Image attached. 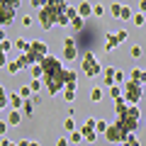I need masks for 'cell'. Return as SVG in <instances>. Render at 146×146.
<instances>
[{"mask_svg":"<svg viewBox=\"0 0 146 146\" xmlns=\"http://www.w3.org/2000/svg\"><path fill=\"white\" fill-rule=\"evenodd\" d=\"M42 68H44V76H42L44 90L49 95H58V90L66 88V66L56 56H46L42 61Z\"/></svg>","mask_w":146,"mask_h":146,"instance_id":"6da1fadb","label":"cell"},{"mask_svg":"<svg viewBox=\"0 0 146 146\" xmlns=\"http://www.w3.org/2000/svg\"><path fill=\"white\" fill-rule=\"evenodd\" d=\"M68 10V3H58V0H51V3H44V7L36 15V22L44 27V29H51V27L58 25L61 15Z\"/></svg>","mask_w":146,"mask_h":146,"instance_id":"7a4b0ae2","label":"cell"},{"mask_svg":"<svg viewBox=\"0 0 146 146\" xmlns=\"http://www.w3.org/2000/svg\"><path fill=\"white\" fill-rule=\"evenodd\" d=\"M117 124H122L127 129V134H134L136 127H139V107L136 105H129V107L122 112V115H117Z\"/></svg>","mask_w":146,"mask_h":146,"instance_id":"3957f363","label":"cell"},{"mask_svg":"<svg viewBox=\"0 0 146 146\" xmlns=\"http://www.w3.org/2000/svg\"><path fill=\"white\" fill-rule=\"evenodd\" d=\"M144 93H146V88L141 83H136V80L127 78V83L122 85V100H124L127 105H136L141 98H144Z\"/></svg>","mask_w":146,"mask_h":146,"instance_id":"277c9868","label":"cell"},{"mask_svg":"<svg viewBox=\"0 0 146 146\" xmlns=\"http://www.w3.org/2000/svg\"><path fill=\"white\" fill-rule=\"evenodd\" d=\"M102 63L95 58V54H83V58H80V73H83L85 78H98L100 73H102Z\"/></svg>","mask_w":146,"mask_h":146,"instance_id":"5b68a950","label":"cell"},{"mask_svg":"<svg viewBox=\"0 0 146 146\" xmlns=\"http://www.w3.org/2000/svg\"><path fill=\"white\" fill-rule=\"evenodd\" d=\"M17 7H20V3H3L0 0V27H10L15 22Z\"/></svg>","mask_w":146,"mask_h":146,"instance_id":"8992f818","label":"cell"},{"mask_svg":"<svg viewBox=\"0 0 146 146\" xmlns=\"http://www.w3.org/2000/svg\"><path fill=\"white\" fill-rule=\"evenodd\" d=\"M127 136H129V134H127V129L122 124H117V122H115V124H110L107 131H105V139H107L110 144H122Z\"/></svg>","mask_w":146,"mask_h":146,"instance_id":"52a82bcc","label":"cell"},{"mask_svg":"<svg viewBox=\"0 0 146 146\" xmlns=\"http://www.w3.org/2000/svg\"><path fill=\"white\" fill-rule=\"evenodd\" d=\"M61 51H63V58H66V61H73V58L78 56V49H76V39H73V36H63Z\"/></svg>","mask_w":146,"mask_h":146,"instance_id":"ba28073f","label":"cell"},{"mask_svg":"<svg viewBox=\"0 0 146 146\" xmlns=\"http://www.w3.org/2000/svg\"><path fill=\"white\" fill-rule=\"evenodd\" d=\"M29 51L34 54V58H36L39 63H42V61H44L46 56H51V54H49V46H46L44 42H39V39H34V42H29Z\"/></svg>","mask_w":146,"mask_h":146,"instance_id":"9c48e42d","label":"cell"},{"mask_svg":"<svg viewBox=\"0 0 146 146\" xmlns=\"http://www.w3.org/2000/svg\"><path fill=\"white\" fill-rule=\"evenodd\" d=\"M102 83H105V88H112V85H117V68L105 66V71H102Z\"/></svg>","mask_w":146,"mask_h":146,"instance_id":"30bf717a","label":"cell"},{"mask_svg":"<svg viewBox=\"0 0 146 146\" xmlns=\"http://www.w3.org/2000/svg\"><path fill=\"white\" fill-rule=\"evenodd\" d=\"M119 44H122L119 32H107V36H105V51H115Z\"/></svg>","mask_w":146,"mask_h":146,"instance_id":"8fae6325","label":"cell"},{"mask_svg":"<svg viewBox=\"0 0 146 146\" xmlns=\"http://www.w3.org/2000/svg\"><path fill=\"white\" fill-rule=\"evenodd\" d=\"M7 105H10V110H17V112H22L25 98H22L20 93H10V95H7Z\"/></svg>","mask_w":146,"mask_h":146,"instance_id":"7c38bea8","label":"cell"},{"mask_svg":"<svg viewBox=\"0 0 146 146\" xmlns=\"http://www.w3.org/2000/svg\"><path fill=\"white\" fill-rule=\"evenodd\" d=\"M5 122H7L10 127H20V124H22V112H17V110H10V112L5 115Z\"/></svg>","mask_w":146,"mask_h":146,"instance_id":"4fadbf2b","label":"cell"},{"mask_svg":"<svg viewBox=\"0 0 146 146\" xmlns=\"http://www.w3.org/2000/svg\"><path fill=\"white\" fill-rule=\"evenodd\" d=\"M129 80H136V83L146 85V71L144 68H131L129 71Z\"/></svg>","mask_w":146,"mask_h":146,"instance_id":"5bb4252c","label":"cell"},{"mask_svg":"<svg viewBox=\"0 0 146 146\" xmlns=\"http://www.w3.org/2000/svg\"><path fill=\"white\" fill-rule=\"evenodd\" d=\"M80 131H83V141H88V144H95L98 141V131L95 129H90V127H80Z\"/></svg>","mask_w":146,"mask_h":146,"instance_id":"9a60e30c","label":"cell"},{"mask_svg":"<svg viewBox=\"0 0 146 146\" xmlns=\"http://www.w3.org/2000/svg\"><path fill=\"white\" fill-rule=\"evenodd\" d=\"M7 73H10V76H17V73H22V66L17 63V54H12V58L7 61Z\"/></svg>","mask_w":146,"mask_h":146,"instance_id":"2e32d148","label":"cell"},{"mask_svg":"<svg viewBox=\"0 0 146 146\" xmlns=\"http://www.w3.org/2000/svg\"><path fill=\"white\" fill-rule=\"evenodd\" d=\"M90 15H93V3H80L78 5V17L85 20V17H90Z\"/></svg>","mask_w":146,"mask_h":146,"instance_id":"e0dca14e","label":"cell"},{"mask_svg":"<svg viewBox=\"0 0 146 146\" xmlns=\"http://www.w3.org/2000/svg\"><path fill=\"white\" fill-rule=\"evenodd\" d=\"M7 90L3 88V85H0V115H3V112H5V107H10V105H7Z\"/></svg>","mask_w":146,"mask_h":146,"instance_id":"ac0fdd59","label":"cell"},{"mask_svg":"<svg viewBox=\"0 0 146 146\" xmlns=\"http://www.w3.org/2000/svg\"><path fill=\"white\" fill-rule=\"evenodd\" d=\"M22 115H25V117H32V115H34V102H32V98L25 100V105H22Z\"/></svg>","mask_w":146,"mask_h":146,"instance_id":"d6986e66","label":"cell"},{"mask_svg":"<svg viewBox=\"0 0 146 146\" xmlns=\"http://www.w3.org/2000/svg\"><path fill=\"white\" fill-rule=\"evenodd\" d=\"M122 146H141V139L136 134H129L124 141H122Z\"/></svg>","mask_w":146,"mask_h":146,"instance_id":"ffe728a7","label":"cell"},{"mask_svg":"<svg viewBox=\"0 0 146 146\" xmlns=\"http://www.w3.org/2000/svg\"><path fill=\"white\" fill-rule=\"evenodd\" d=\"M107 10H110V15L115 17V20H119V15H122V5H119V3H110Z\"/></svg>","mask_w":146,"mask_h":146,"instance_id":"44dd1931","label":"cell"},{"mask_svg":"<svg viewBox=\"0 0 146 146\" xmlns=\"http://www.w3.org/2000/svg\"><path fill=\"white\" fill-rule=\"evenodd\" d=\"M76 83H78V73L66 68V85H76Z\"/></svg>","mask_w":146,"mask_h":146,"instance_id":"7402d4cb","label":"cell"},{"mask_svg":"<svg viewBox=\"0 0 146 146\" xmlns=\"http://www.w3.org/2000/svg\"><path fill=\"white\" fill-rule=\"evenodd\" d=\"M63 98H66L68 102H73V100H76V85H66V88H63Z\"/></svg>","mask_w":146,"mask_h":146,"instance_id":"603a6c76","label":"cell"},{"mask_svg":"<svg viewBox=\"0 0 146 146\" xmlns=\"http://www.w3.org/2000/svg\"><path fill=\"white\" fill-rule=\"evenodd\" d=\"M83 27H85V20H83V17H73V20H71V29H73V32H80Z\"/></svg>","mask_w":146,"mask_h":146,"instance_id":"cb8c5ba5","label":"cell"},{"mask_svg":"<svg viewBox=\"0 0 146 146\" xmlns=\"http://www.w3.org/2000/svg\"><path fill=\"white\" fill-rule=\"evenodd\" d=\"M68 141H71V144H80V141H83V131L80 129L71 131V134H68Z\"/></svg>","mask_w":146,"mask_h":146,"instance_id":"d4e9b609","label":"cell"},{"mask_svg":"<svg viewBox=\"0 0 146 146\" xmlns=\"http://www.w3.org/2000/svg\"><path fill=\"white\" fill-rule=\"evenodd\" d=\"M110 98L115 100V102L122 100V85H112V88H110Z\"/></svg>","mask_w":146,"mask_h":146,"instance_id":"484cf974","label":"cell"},{"mask_svg":"<svg viewBox=\"0 0 146 146\" xmlns=\"http://www.w3.org/2000/svg\"><path fill=\"white\" fill-rule=\"evenodd\" d=\"M102 88H98V85H95L93 90H90V100H93V102H100V100H102Z\"/></svg>","mask_w":146,"mask_h":146,"instance_id":"4316f807","label":"cell"},{"mask_svg":"<svg viewBox=\"0 0 146 146\" xmlns=\"http://www.w3.org/2000/svg\"><path fill=\"white\" fill-rule=\"evenodd\" d=\"M131 17H134L131 7H129V5H122V15H119V20H131Z\"/></svg>","mask_w":146,"mask_h":146,"instance_id":"83f0119b","label":"cell"},{"mask_svg":"<svg viewBox=\"0 0 146 146\" xmlns=\"http://www.w3.org/2000/svg\"><path fill=\"white\" fill-rule=\"evenodd\" d=\"M144 56V46H141V44H134V46H131V58H141Z\"/></svg>","mask_w":146,"mask_h":146,"instance_id":"f1b7e54d","label":"cell"},{"mask_svg":"<svg viewBox=\"0 0 146 146\" xmlns=\"http://www.w3.org/2000/svg\"><path fill=\"white\" fill-rule=\"evenodd\" d=\"M63 131H76V122H73V117H66V119H63Z\"/></svg>","mask_w":146,"mask_h":146,"instance_id":"f546056e","label":"cell"},{"mask_svg":"<svg viewBox=\"0 0 146 146\" xmlns=\"http://www.w3.org/2000/svg\"><path fill=\"white\" fill-rule=\"evenodd\" d=\"M131 22H134L136 27H144V25H146V15H141V12H136V15L131 17Z\"/></svg>","mask_w":146,"mask_h":146,"instance_id":"4dcf8cb0","label":"cell"},{"mask_svg":"<svg viewBox=\"0 0 146 146\" xmlns=\"http://www.w3.org/2000/svg\"><path fill=\"white\" fill-rule=\"evenodd\" d=\"M107 122H105V119H98V124H95V131H98V134H102L105 136V131H107Z\"/></svg>","mask_w":146,"mask_h":146,"instance_id":"1f68e13d","label":"cell"},{"mask_svg":"<svg viewBox=\"0 0 146 146\" xmlns=\"http://www.w3.org/2000/svg\"><path fill=\"white\" fill-rule=\"evenodd\" d=\"M29 88H32V93H42V90H44V83H42V80H34V78H32Z\"/></svg>","mask_w":146,"mask_h":146,"instance_id":"d6a6232c","label":"cell"},{"mask_svg":"<svg viewBox=\"0 0 146 146\" xmlns=\"http://www.w3.org/2000/svg\"><path fill=\"white\" fill-rule=\"evenodd\" d=\"M17 93H20V95H22V98H25V100H29L32 95H34V93H32V88H29V85H22V88L17 90Z\"/></svg>","mask_w":146,"mask_h":146,"instance_id":"836d02e7","label":"cell"},{"mask_svg":"<svg viewBox=\"0 0 146 146\" xmlns=\"http://www.w3.org/2000/svg\"><path fill=\"white\" fill-rule=\"evenodd\" d=\"M93 15H95V17H102V15H105V5H100V3H93Z\"/></svg>","mask_w":146,"mask_h":146,"instance_id":"e575fe53","label":"cell"},{"mask_svg":"<svg viewBox=\"0 0 146 146\" xmlns=\"http://www.w3.org/2000/svg\"><path fill=\"white\" fill-rule=\"evenodd\" d=\"M7 129H10V124H7L5 119H0V136L5 139V134H7Z\"/></svg>","mask_w":146,"mask_h":146,"instance_id":"d590c367","label":"cell"},{"mask_svg":"<svg viewBox=\"0 0 146 146\" xmlns=\"http://www.w3.org/2000/svg\"><path fill=\"white\" fill-rule=\"evenodd\" d=\"M32 25H34V17H29V15L22 17V27H32Z\"/></svg>","mask_w":146,"mask_h":146,"instance_id":"8d00e7d4","label":"cell"},{"mask_svg":"<svg viewBox=\"0 0 146 146\" xmlns=\"http://www.w3.org/2000/svg\"><path fill=\"white\" fill-rule=\"evenodd\" d=\"M7 61H10V58H7V54L0 51V68H7Z\"/></svg>","mask_w":146,"mask_h":146,"instance_id":"74e56055","label":"cell"},{"mask_svg":"<svg viewBox=\"0 0 146 146\" xmlns=\"http://www.w3.org/2000/svg\"><path fill=\"white\" fill-rule=\"evenodd\" d=\"M56 146H71V141H68V139H66V136H61V139H58V141H56Z\"/></svg>","mask_w":146,"mask_h":146,"instance_id":"f35d334b","label":"cell"},{"mask_svg":"<svg viewBox=\"0 0 146 146\" xmlns=\"http://www.w3.org/2000/svg\"><path fill=\"white\" fill-rule=\"evenodd\" d=\"M0 146H17V144H15V141H10V139H7V136H5V139L0 141Z\"/></svg>","mask_w":146,"mask_h":146,"instance_id":"ab89813d","label":"cell"},{"mask_svg":"<svg viewBox=\"0 0 146 146\" xmlns=\"http://www.w3.org/2000/svg\"><path fill=\"white\" fill-rule=\"evenodd\" d=\"M42 100H44L42 95H32V102H34V105H42Z\"/></svg>","mask_w":146,"mask_h":146,"instance_id":"60d3db41","label":"cell"},{"mask_svg":"<svg viewBox=\"0 0 146 146\" xmlns=\"http://www.w3.org/2000/svg\"><path fill=\"white\" fill-rule=\"evenodd\" d=\"M127 36H129V32H127V29H119V39H122V42H127Z\"/></svg>","mask_w":146,"mask_h":146,"instance_id":"b9f144b4","label":"cell"},{"mask_svg":"<svg viewBox=\"0 0 146 146\" xmlns=\"http://www.w3.org/2000/svg\"><path fill=\"white\" fill-rule=\"evenodd\" d=\"M17 146H32V141H27V139H22V141H17Z\"/></svg>","mask_w":146,"mask_h":146,"instance_id":"7bdbcfd3","label":"cell"},{"mask_svg":"<svg viewBox=\"0 0 146 146\" xmlns=\"http://www.w3.org/2000/svg\"><path fill=\"white\" fill-rule=\"evenodd\" d=\"M0 42H5V27H0Z\"/></svg>","mask_w":146,"mask_h":146,"instance_id":"ee69618b","label":"cell"},{"mask_svg":"<svg viewBox=\"0 0 146 146\" xmlns=\"http://www.w3.org/2000/svg\"><path fill=\"white\" fill-rule=\"evenodd\" d=\"M139 12H141V15L146 12V3H139Z\"/></svg>","mask_w":146,"mask_h":146,"instance_id":"f6af8a7d","label":"cell"},{"mask_svg":"<svg viewBox=\"0 0 146 146\" xmlns=\"http://www.w3.org/2000/svg\"><path fill=\"white\" fill-rule=\"evenodd\" d=\"M32 146H39V144H36V141H32Z\"/></svg>","mask_w":146,"mask_h":146,"instance_id":"bcb514c9","label":"cell"},{"mask_svg":"<svg viewBox=\"0 0 146 146\" xmlns=\"http://www.w3.org/2000/svg\"><path fill=\"white\" fill-rule=\"evenodd\" d=\"M144 88H146V85H144Z\"/></svg>","mask_w":146,"mask_h":146,"instance_id":"7dc6e473","label":"cell"}]
</instances>
